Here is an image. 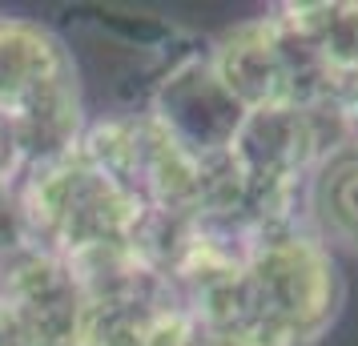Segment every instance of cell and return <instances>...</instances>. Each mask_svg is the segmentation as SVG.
<instances>
[{
    "mask_svg": "<svg viewBox=\"0 0 358 346\" xmlns=\"http://www.w3.org/2000/svg\"><path fill=\"white\" fill-rule=\"evenodd\" d=\"M342 141H346V129L330 101L306 105V109L245 113L242 129L234 133V145L226 153L245 210L262 222L302 217V194L310 173Z\"/></svg>",
    "mask_w": 358,
    "mask_h": 346,
    "instance_id": "cell-5",
    "label": "cell"
},
{
    "mask_svg": "<svg viewBox=\"0 0 358 346\" xmlns=\"http://www.w3.org/2000/svg\"><path fill=\"white\" fill-rule=\"evenodd\" d=\"M20 250V217H17V182L0 178V258Z\"/></svg>",
    "mask_w": 358,
    "mask_h": 346,
    "instance_id": "cell-12",
    "label": "cell"
},
{
    "mask_svg": "<svg viewBox=\"0 0 358 346\" xmlns=\"http://www.w3.org/2000/svg\"><path fill=\"white\" fill-rule=\"evenodd\" d=\"M210 65L245 113L306 109L334 97V85L326 81V73L290 24L278 17V8L242 20L210 41Z\"/></svg>",
    "mask_w": 358,
    "mask_h": 346,
    "instance_id": "cell-7",
    "label": "cell"
},
{
    "mask_svg": "<svg viewBox=\"0 0 358 346\" xmlns=\"http://www.w3.org/2000/svg\"><path fill=\"white\" fill-rule=\"evenodd\" d=\"M346 282L334 250L306 217H290L262 230L242 274L197 322L238 330L254 346H314L338 322Z\"/></svg>",
    "mask_w": 358,
    "mask_h": 346,
    "instance_id": "cell-1",
    "label": "cell"
},
{
    "mask_svg": "<svg viewBox=\"0 0 358 346\" xmlns=\"http://www.w3.org/2000/svg\"><path fill=\"white\" fill-rule=\"evenodd\" d=\"M330 105H334V113H338L346 137H358V81L338 85V93L330 97Z\"/></svg>",
    "mask_w": 358,
    "mask_h": 346,
    "instance_id": "cell-14",
    "label": "cell"
},
{
    "mask_svg": "<svg viewBox=\"0 0 358 346\" xmlns=\"http://www.w3.org/2000/svg\"><path fill=\"white\" fill-rule=\"evenodd\" d=\"M17 217L20 246L61 258L69 270L145 250V230L153 222L81 141L20 169Z\"/></svg>",
    "mask_w": 358,
    "mask_h": 346,
    "instance_id": "cell-2",
    "label": "cell"
},
{
    "mask_svg": "<svg viewBox=\"0 0 358 346\" xmlns=\"http://www.w3.org/2000/svg\"><path fill=\"white\" fill-rule=\"evenodd\" d=\"M0 306L33 346H81V282L61 258L29 246L0 258Z\"/></svg>",
    "mask_w": 358,
    "mask_h": 346,
    "instance_id": "cell-9",
    "label": "cell"
},
{
    "mask_svg": "<svg viewBox=\"0 0 358 346\" xmlns=\"http://www.w3.org/2000/svg\"><path fill=\"white\" fill-rule=\"evenodd\" d=\"M57 33L73 49L93 117L141 113L165 69L201 45L178 20L137 8H77Z\"/></svg>",
    "mask_w": 358,
    "mask_h": 346,
    "instance_id": "cell-4",
    "label": "cell"
},
{
    "mask_svg": "<svg viewBox=\"0 0 358 346\" xmlns=\"http://www.w3.org/2000/svg\"><path fill=\"white\" fill-rule=\"evenodd\" d=\"M178 346H254L250 338H242L238 330L226 326H206V322H194V330L181 338Z\"/></svg>",
    "mask_w": 358,
    "mask_h": 346,
    "instance_id": "cell-13",
    "label": "cell"
},
{
    "mask_svg": "<svg viewBox=\"0 0 358 346\" xmlns=\"http://www.w3.org/2000/svg\"><path fill=\"white\" fill-rule=\"evenodd\" d=\"M0 125L24 165L73 149L89 129L73 49L49 20L0 17Z\"/></svg>",
    "mask_w": 358,
    "mask_h": 346,
    "instance_id": "cell-3",
    "label": "cell"
},
{
    "mask_svg": "<svg viewBox=\"0 0 358 346\" xmlns=\"http://www.w3.org/2000/svg\"><path fill=\"white\" fill-rule=\"evenodd\" d=\"M274 8L310 49L334 93L338 85L358 81V0H302Z\"/></svg>",
    "mask_w": 358,
    "mask_h": 346,
    "instance_id": "cell-11",
    "label": "cell"
},
{
    "mask_svg": "<svg viewBox=\"0 0 358 346\" xmlns=\"http://www.w3.org/2000/svg\"><path fill=\"white\" fill-rule=\"evenodd\" d=\"M145 113L197 165L226 161L234 133L242 129L245 121V109L234 101V93L222 85V77L213 73L206 41L197 49H189L185 57H178L162 73V81L149 93Z\"/></svg>",
    "mask_w": 358,
    "mask_h": 346,
    "instance_id": "cell-8",
    "label": "cell"
},
{
    "mask_svg": "<svg viewBox=\"0 0 358 346\" xmlns=\"http://www.w3.org/2000/svg\"><path fill=\"white\" fill-rule=\"evenodd\" d=\"M0 346H33L29 343V334L17 326V318L4 310V306H0Z\"/></svg>",
    "mask_w": 358,
    "mask_h": 346,
    "instance_id": "cell-16",
    "label": "cell"
},
{
    "mask_svg": "<svg viewBox=\"0 0 358 346\" xmlns=\"http://www.w3.org/2000/svg\"><path fill=\"white\" fill-rule=\"evenodd\" d=\"M302 217L330 250L358 258V137L334 145L310 173Z\"/></svg>",
    "mask_w": 358,
    "mask_h": 346,
    "instance_id": "cell-10",
    "label": "cell"
},
{
    "mask_svg": "<svg viewBox=\"0 0 358 346\" xmlns=\"http://www.w3.org/2000/svg\"><path fill=\"white\" fill-rule=\"evenodd\" d=\"M81 282V346H178L194 330L181 286L145 250L73 270Z\"/></svg>",
    "mask_w": 358,
    "mask_h": 346,
    "instance_id": "cell-6",
    "label": "cell"
},
{
    "mask_svg": "<svg viewBox=\"0 0 358 346\" xmlns=\"http://www.w3.org/2000/svg\"><path fill=\"white\" fill-rule=\"evenodd\" d=\"M20 169H24V157H20V149L13 145V137L0 125V178H4V182H17Z\"/></svg>",
    "mask_w": 358,
    "mask_h": 346,
    "instance_id": "cell-15",
    "label": "cell"
}]
</instances>
